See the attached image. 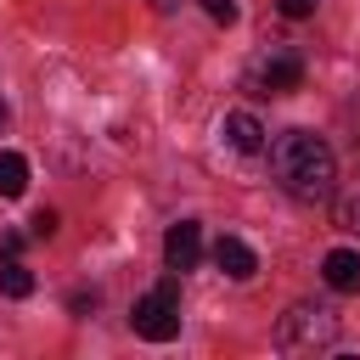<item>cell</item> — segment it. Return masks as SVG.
<instances>
[{
    "mask_svg": "<svg viewBox=\"0 0 360 360\" xmlns=\"http://www.w3.org/2000/svg\"><path fill=\"white\" fill-rule=\"evenodd\" d=\"M22 191H28V158L0 152V197H22Z\"/></svg>",
    "mask_w": 360,
    "mask_h": 360,
    "instance_id": "9",
    "label": "cell"
},
{
    "mask_svg": "<svg viewBox=\"0 0 360 360\" xmlns=\"http://www.w3.org/2000/svg\"><path fill=\"white\" fill-rule=\"evenodd\" d=\"M129 326H135L146 343H169V338H180V287H174V276H163L152 292L135 298Z\"/></svg>",
    "mask_w": 360,
    "mask_h": 360,
    "instance_id": "3",
    "label": "cell"
},
{
    "mask_svg": "<svg viewBox=\"0 0 360 360\" xmlns=\"http://www.w3.org/2000/svg\"><path fill=\"white\" fill-rule=\"evenodd\" d=\"M253 84H259V90H270V96L298 90V84H304V56H298V51H287V45H281V51H270V56L253 68Z\"/></svg>",
    "mask_w": 360,
    "mask_h": 360,
    "instance_id": "4",
    "label": "cell"
},
{
    "mask_svg": "<svg viewBox=\"0 0 360 360\" xmlns=\"http://www.w3.org/2000/svg\"><path fill=\"white\" fill-rule=\"evenodd\" d=\"M332 219H338V231H349V236H360V180L332 202Z\"/></svg>",
    "mask_w": 360,
    "mask_h": 360,
    "instance_id": "10",
    "label": "cell"
},
{
    "mask_svg": "<svg viewBox=\"0 0 360 360\" xmlns=\"http://www.w3.org/2000/svg\"><path fill=\"white\" fill-rule=\"evenodd\" d=\"M0 124H6V107H0Z\"/></svg>",
    "mask_w": 360,
    "mask_h": 360,
    "instance_id": "16",
    "label": "cell"
},
{
    "mask_svg": "<svg viewBox=\"0 0 360 360\" xmlns=\"http://www.w3.org/2000/svg\"><path fill=\"white\" fill-rule=\"evenodd\" d=\"M270 174L281 180L287 197H298V202H321V197H332L338 158H332V146H326L315 129H287V135L270 141Z\"/></svg>",
    "mask_w": 360,
    "mask_h": 360,
    "instance_id": "1",
    "label": "cell"
},
{
    "mask_svg": "<svg viewBox=\"0 0 360 360\" xmlns=\"http://www.w3.org/2000/svg\"><path fill=\"white\" fill-rule=\"evenodd\" d=\"M214 264H219L231 281H248V276L259 270V259H253V248H248L242 236H219V242H214Z\"/></svg>",
    "mask_w": 360,
    "mask_h": 360,
    "instance_id": "7",
    "label": "cell"
},
{
    "mask_svg": "<svg viewBox=\"0 0 360 360\" xmlns=\"http://www.w3.org/2000/svg\"><path fill=\"white\" fill-rule=\"evenodd\" d=\"M225 146L231 152H259L264 146V124L253 112H225Z\"/></svg>",
    "mask_w": 360,
    "mask_h": 360,
    "instance_id": "8",
    "label": "cell"
},
{
    "mask_svg": "<svg viewBox=\"0 0 360 360\" xmlns=\"http://www.w3.org/2000/svg\"><path fill=\"white\" fill-rule=\"evenodd\" d=\"M90 304H96V292H84V287H79V292H73V298H68V309H73V315H84V309H90Z\"/></svg>",
    "mask_w": 360,
    "mask_h": 360,
    "instance_id": "15",
    "label": "cell"
},
{
    "mask_svg": "<svg viewBox=\"0 0 360 360\" xmlns=\"http://www.w3.org/2000/svg\"><path fill=\"white\" fill-rule=\"evenodd\" d=\"M202 11H208L214 22H236V0H202Z\"/></svg>",
    "mask_w": 360,
    "mask_h": 360,
    "instance_id": "13",
    "label": "cell"
},
{
    "mask_svg": "<svg viewBox=\"0 0 360 360\" xmlns=\"http://www.w3.org/2000/svg\"><path fill=\"white\" fill-rule=\"evenodd\" d=\"M0 287H6V298H28V292H34V276H28V264L6 259V264H0Z\"/></svg>",
    "mask_w": 360,
    "mask_h": 360,
    "instance_id": "11",
    "label": "cell"
},
{
    "mask_svg": "<svg viewBox=\"0 0 360 360\" xmlns=\"http://www.w3.org/2000/svg\"><path fill=\"white\" fill-rule=\"evenodd\" d=\"M321 281H326L332 292H360V253H354V248H332V253L321 259Z\"/></svg>",
    "mask_w": 360,
    "mask_h": 360,
    "instance_id": "6",
    "label": "cell"
},
{
    "mask_svg": "<svg viewBox=\"0 0 360 360\" xmlns=\"http://www.w3.org/2000/svg\"><path fill=\"white\" fill-rule=\"evenodd\" d=\"M51 231H56V214H51V208H45V214H34V236H51Z\"/></svg>",
    "mask_w": 360,
    "mask_h": 360,
    "instance_id": "14",
    "label": "cell"
},
{
    "mask_svg": "<svg viewBox=\"0 0 360 360\" xmlns=\"http://www.w3.org/2000/svg\"><path fill=\"white\" fill-rule=\"evenodd\" d=\"M332 338H338V315H332L326 304H292V309L281 315V326H276V343H281L287 354L332 349Z\"/></svg>",
    "mask_w": 360,
    "mask_h": 360,
    "instance_id": "2",
    "label": "cell"
},
{
    "mask_svg": "<svg viewBox=\"0 0 360 360\" xmlns=\"http://www.w3.org/2000/svg\"><path fill=\"white\" fill-rule=\"evenodd\" d=\"M197 259H202V225H197V219L169 225V236H163V264H169V270H191Z\"/></svg>",
    "mask_w": 360,
    "mask_h": 360,
    "instance_id": "5",
    "label": "cell"
},
{
    "mask_svg": "<svg viewBox=\"0 0 360 360\" xmlns=\"http://www.w3.org/2000/svg\"><path fill=\"white\" fill-rule=\"evenodd\" d=\"M276 11L292 17V22H304V17H315V0H276Z\"/></svg>",
    "mask_w": 360,
    "mask_h": 360,
    "instance_id": "12",
    "label": "cell"
}]
</instances>
